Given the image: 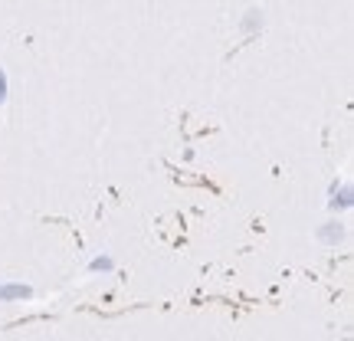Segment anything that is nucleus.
<instances>
[{
    "instance_id": "f03ea898",
    "label": "nucleus",
    "mask_w": 354,
    "mask_h": 341,
    "mask_svg": "<svg viewBox=\"0 0 354 341\" xmlns=\"http://www.w3.org/2000/svg\"><path fill=\"white\" fill-rule=\"evenodd\" d=\"M3 86H7V79H3V73H0V102H3Z\"/></svg>"
},
{
    "instance_id": "f257e3e1",
    "label": "nucleus",
    "mask_w": 354,
    "mask_h": 341,
    "mask_svg": "<svg viewBox=\"0 0 354 341\" xmlns=\"http://www.w3.org/2000/svg\"><path fill=\"white\" fill-rule=\"evenodd\" d=\"M26 295H30L26 286H3L0 289V299H26Z\"/></svg>"
}]
</instances>
